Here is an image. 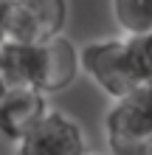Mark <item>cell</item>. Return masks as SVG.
Returning a JSON list of instances; mask_svg holds the SVG:
<instances>
[{
    "label": "cell",
    "instance_id": "1",
    "mask_svg": "<svg viewBox=\"0 0 152 155\" xmlns=\"http://www.w3.org/2000/svg\"><path fill=\"white\" fill-rule=\"evenodd\" d=\"M104 138L110 155H147L152 141V79L113 102L104 116Z\"/></svg>",
    "mask_w": 152,
    "mask_h": 155
},
{
    "label": "cell",
    "instance_id": "2",
    "mask_svg": "<svg viewBox=\"0 0 152 155\" xmlns=\"http://www.w3.org/2000/svg\"><path fill=\"white\" fill-rule=\"evenodd\" d=\"M79 71H85L96 87L115 99H124L130 90L141 85L135 76V68L130 62L127 40L124 37H107L87 42L85 48H79Z\"/></svg>",
    "mask_w": 152,
    "mask_h": 155
},
{
    "label": "cell",
    "instance_id": "3",
    "mask_svg": "<svg viewBox=\"0 0 152 155\" xmlns=\"http://www.w3.org/2000/svg\"><path fill=\"white\" fill-rule=\"evenodd\" d=\"M68 0H6L3 37L40 45L65 31Z\"/></svg>",
    "mask_w": 152,
    "mask_h": 155
},
{
    "label": "cell",
    "instance_id": "4",
    "mask_svg": "<svg viewBox=\"0 0 152 155\" xmlns=\"http://www.w3.org/2000/svg\"><path fill=\"white\" fill-rule=\"evenodd\" d=\"M14 147V155H87V138L73 116L48 107Z\"/></svg>",
    "mask_w": 152,
    "mask_h": 155
},
{
    "label": "cell",
    "instance_id": "5",
    "mask_svg": "<svg viewBox=\"0 0 152 155\" xmlns=\"http://www.w3.org/2000/svg\"><path fill=\"white\" fill-rule=\"evenodd\" d=\"M48 107V96L40 87H6L0 96V135L17 144Z\"/></svg>",
    "mask_w": 152,
    "mask_h": 155
},
{
    "label": "cell",
    "instance_id": "6",
    "mask_svg": "<svg viewBox=\"0 0 152 155\" xmlns=\"http://www.w3.org/2000/svg\"><path fill=\"white\" fill-rule=\"evenodd\" d=\"M79 76V48L65 34H57L40 42V82L37 87L45 96L62 93Z\"/></svg>",
    "mask_w": 152,
    "mask_h": 155
},
{
    "label": "cell",
    "instance_id": "7",
    "mask_svg": "<svg viewBox=\"0 0 152 155\" xmlns=\"http://www.w3.org/2000/svg\"><path fill=\"white\" fill-rule=\"evenodd\" d=\"M0 82L3 87H37L40 45L3 40L0 42Z\"/></svg>",
    "mask_w": 152,
    "mask_h": 155
},
{
    "label": "cell",
    "instance_id": "8",
    "mask_svg": "<svg viewBox=\"0 0 152 155\" xmlns=\"http://www.w3.org/2000/svg\"><path fill=\"white\" fill-rule=\"evenodd\" d=\"M113 20L124 37H138L152 31V0H110Z\"/></svg>",
    "mask_w": 152,
    "mask_h": 155
},
{
    "label": "cell",
    "instance_id": "9",
    "mask_svg": "<svg viewBox=\"0 0 152 155\" xmlns=\"http://www.w3.org/2000/svg\"><path fill=\"white\" fill-rule=\"evenodd\" d=\"M3 6H6V0H0V42H3Z\"/></svg>",
    "mask_w": 152,
    "mask_h": 155
},
{
    "label": "cell",
    "instance_id": "10",
    "mask_svg": "<svg viewBox=\"0 0 152 155\" xmlns=\"http://www.w3.org/2000/svg\"><path fill=\"white\" fill-rule=\"evenodd\" d=\"M147 155H152V141H149V150H147Z\"/></svg>",
    "mask_w": 152,
    "mask_h": 155
},
{
    "label": "cell",
    "instance_id": "11",
    "mask_svg": "<svg viewBox=\"0 0 152 155\" xmlns=\"http://www.w3.org/2000/svg\"><path fill=\"white\" fill-rule=\"evenodd\" d=\"M3 90H6V87H3V82H0V96H3Z\"/></svg>",
    "mask_w": 152,
    "mask_h": 155
}]
</instances>
